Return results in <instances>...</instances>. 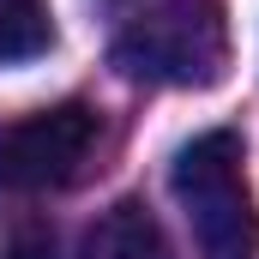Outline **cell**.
I'll list each match as a JSON object with an SVG mask.
<instances>
[{"label": "cell", "mask_w": 259, "mask_h": 259, "mask_svg": "<svg viewBox=\"0 0 259 259\" xmlns=\"http://www.w3.org/2000/svg\"><path fill=\"white\" fill-rule=\"evenodd\" d=\"M0 259H55V241L49 235H18L12 247H0Z\"/></svg>", "instance_id": "6"}, {"label": "cell", "mask_w": 259, "mask_h": 259, "mask_svg": "<svg viewBox=\"0 0 259 259\" xmlns=\"http://www.w3.org/2000/svg\"><path fill=\"white\" fill-rule=\"evenodd\" d=\"M84 259H169V235L145 199H115L84 235Z\"/></svg>", "instance_id": "4"}, {"label": "cell", "mask_w": 259, "mask_h": 259, "mask_svg": "<svg viewBox=\"0 0 259 259\" xmlns=\"http://www.w3.org/2000/svg\"><path fill=\"white\" fill-rule=\"evenodd\" d=\"M55 49V12L49 0H0V66L36 61Z\"/></svg>", "instance_id": "5"}, {"label": "cell", "mask_w": 259, "mask_h": 259, "mask_svg": "<svg viewBox=\"0 0 259 259\" xmlns=\"http://www.w3.org/2000/svg\"><path fill=\"white\" fill-rule=\"evenodd\" d=\"M241 133L211 127L175 157V199L205 259H259V205L247 187Z\"/></svg>", "instance_id": "2"}, {"label": "cell", "mask_w": 259, "mask_h": 259, "mask_svg": "<svg viewBox=\"0 0 259 259\" xmlns=\"http://www.w3.org/2000/svg\"><path fill=\"white\" fill-rule=\"evenodd\" d=\"M103 139L91 103H55L0 127V193H55L72 187Z\"/></svg>", "instance_id": "3"}, {"label": "cell", "mask_w": 259, "mask_h": 259, "mask_svg": "<svg viewBox=\"0 0 259 259\" xmlns=\"http://www.w3.org/2000/svg\"><path fill=\"white\" fill-rule=\"evenodd\" d=\"M109 61L139 84L205 91L229 72V12L223 0H157L115 36Z\"/></svg>", "instance_id": "1"}]
</instances>
